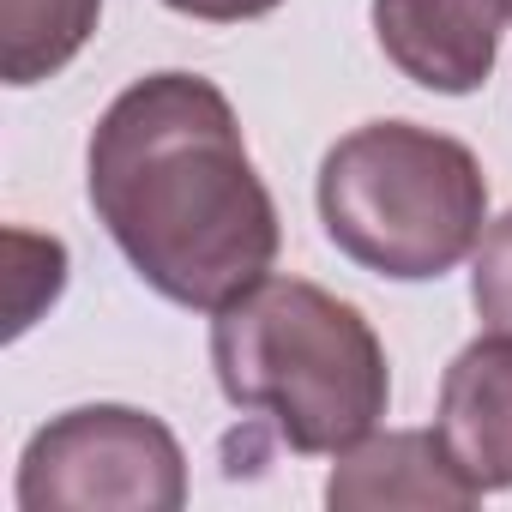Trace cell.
Instances as JSON below:
<instances>
[{
	"label": "cell",
	"mask_w": 512,
	"mask_h": 512,
	"mask_svg": "<svg viewBox=\"0 0 512 512\" xmlns=\"http://www.w3.org/2000/svg\"><path fill=\"white\" fill-rule=\"evenodd\" d=\"M169 13H187V19H205V25H241V19H266L278 13L284 0H163Z\"/></svg>",
	"instance_id": "obj_10"
},
{
	"label": "cell",
	"mask_w": 512,
	"mask_h": 512,
	"mask_svg": "<svg viewBox=\"0 0 512 512\" xmlns=\"http://www.w3.org/2000/svg\"><path fill=\"white\" fill-rule=\"evenodd\" d=\"M500 13H506V19H512V0H500Z\"/></svg>",
	"instance_id": "obj_11"
},
{
	"label": "cell",
	"mask_w": 512,
	"mask_h": 512,
	"mask_svg": "<svg viewBox=\"0 0 512 512\" xmlns=\"http://www.w3.org/2000/svg\"><path fill=\"white\" fill-rule=\"evenodd\" d=\"M476 500H482V488L452 464V452L434 428L368 434V440L344 446L332 476H326V506H338V512H374V506H416V512L452 506V512H464Z\"/></svg>",
	"instance_id": "obj_6"
},
{
	"label": "cell",
	"mask_w": 512,
	"mask_h": 512,
	"mask_svg": "<svg viewBox=\"0 0 512 512\" xmlns=\"http://www.w3.org/2000/svg\"><path fill=\"white\" fill-rule=\"evenodd\" d=\"M85 187L121 260L175 308L217 314L278 260V205L229 97L199 73L127 85L91 127Z\"/></svg>",
	"instance_id": "obj_1"
},
{
	"label": "cell",
	"mask_w": 512,
	"mask_h": 512,
	"mask_svg": "<svg viewBox=\"0 0 512 512\" xmlns=\"http://www.w3.org/2000/svg\"><path fill=\"white\" fill-rule=\"evenodd\" d=\"M470 308L488 332H512V211L482 229L470 266Z\"/></svg>",
	"instance_id": "obj_9"
},
{
	"label": "cell",
	"mask_w": 512,
	"mask_h": 512,
	"mask_svg": "<svg viewBox=\"0 0 512 512\" xmlns=\"http://www.w3.org/2000/svg\"><path fill=\"white\" fill-rule=\"evenodd\" d=\"M320 223L350 266L392 284H434L464 266L482 223L488 181L464 139L416 121H368L320 163Z\"/></svg>",
	"instance_id": "obj_3"
},
{
	"label": "cell",
	"mask_w": 512,
	"mask_h": 512,
	"mask_svg": "<svg viewBox=\"0 0 512 512\" xmlns=\"http://www.w3.org/2000/svg\"><path fill=\"white\" fill-rule=\"evenodd\" d=\"M434 434L482 494L512 488V332H488L452 356Z\"/></svg>",
	"instance_id": "obj_7"
},
{
	"label": "cell",
	"mask_w": 512,
	"mask_h": 512,
	"mask_svg": "<svg viewBox=\"0 0 512 512\" xmlns=\"http://www.w3.org/2000/svg\"><path fill=\"white\" fill-rule=\"evenodd\" d=\"M13 500L19 512H175L187 452L151 410L79 404L25 440Z\"/></svg>",
	"instance_id": "obj_4"
},
{
	"label": "cell",
	"mask_w": 512,
	"mask_h": 512,
	"mask_svg": "<svg viewBox=\"0 0 512 512\" xmlns=\"http://www.w3.org/2000/svg\"><path fill=\"white\" fill-rule=\"evenodd\" d=\"M380 55L422 91L470 97L500 61V0H374Z\"/></svg>",
	"instance_id": "obj_5"
},
{
	"label": "cell",
	"mask_w": 512,
	"mask_h": 512,
	"mask_svg": "<svg viewBox=\"0 0 512 512\" xmlns=\"http://www.w3.org/2000/svg\"><path fill=\"white\" fill-rule=\"evenodd\" d=\"M211 368L235 410L266 416L302 458L368 440L392 404V368L368 314L308 278H266L211 320Z\"/></svg>",
	"instance_id": "obj_2"
},
{
	"label": "cell",
	"mask_w": 512,
	"mask_h": 512,
	"mask_svg": "<svg viewBox=\"0 0 512 512\" xmlns=\"http://www.w3.org/2000/svg\"><path fill=\"white\" fill-rule=\"evenodd\" d=\"M103 0H0V73L7 85L55 79L97 31Z\"/></svg>",
	"instance_id": "obj_8"
}]
</instances>
